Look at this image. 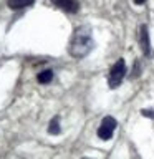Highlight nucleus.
I'll return each mask as SVG.
<instances>
[{
  "instance_id": "2",
  "label": "nucleus",
  "mask_w": 154,
  "mask_h": 159,
  "mask_svg": "<svg viewBox=\"0 0 154 159\" xmlns=\"http://www.w3.org/2000/svg\"><path fill=\"white\" fill-rule=\"evenodd\" d=\"M126 71H128L126 61H124L123 58H119L118 61L111 66V70H109V75H108V86L113 88V89L118 88L119 84L123 83L124 76H126Z\"/></svg>"
},
{
  "instance_id": "6",
  "label": "nucleus",
  "mask_w": 154,
  "mask_h": 159,
  "mask_svg": "<svg viewBox=\"0 0 154 159\" xmlns=\"http://www.w3.org/2000/svg\"><path fill=\"white\" fill-rule=\"evenodd\" d=\"M35 0H8V7L12 10H22L25 7H30V5H33Z\"/></svg>"
},
{
  "instance_id": "3",
  "label": "nucleus",
  "mask_w": 154,
  "mask_h": 159,
  "mask_svg": "<svg viewBox=\"0 0 154 159\" xmlns=\"http://www.w3.org/2000/svg\"><path fill=\"white\" fill-rule=\"evenodd\" d=\"M116 126H118V121L113 116H104L98 128V138L103 139V141H109L113 138L114 131H116Z\"/></svg>"
},
{
  "instance_id": "4",
  "label": "nucleus",
  "mask_w": 154,
  "mask_h": 159,
  "mask_svg": "<svg viewBox=\"0 0 154 159\" xmlns=\"http://www.w3.org/2000/svg\"><path fill=\"white\" fill-rule=\"evenodd\" d=\"M139 43L146 57H152V48H151V42H149V32H147V25H141L139 28Z\"/></svg>"
},
{
  "instance_id": "8",
  "label": "nucleus",
  "mask_w": 154,
  "mask_h": 159,
  "mask_svg": "<svg viewBox=\"0 0 154 159\" xmlns=\"http://www.w3.org/2000/svg\"><path fill=\"white\" fill-rule=\"evenodd\" d=\"M48 133L53 134V136L61 134V126H60V118L58 116L52 118V121H50V124H48Z\"/></svg>"
},
{
  "instance_id": "9",
  "label": "nucleus",
  "mask_w": 154,
  "mask_h": 159,
  "mask_svg": "<svg viewBox=\"0 0 154 159\" xmlns=\"http://www.w3.org/2000/svg\"><path fill=\"white\" fill-rule=\"evenodd\" d=\"M139 66H141V63H139L138 60H136V61H134V71L131 73L133 76H138V75H139V71H141V68H139Z\"/></svg>"
},
{
  "instance_id": "7",
  "label": "nucleus",
  "mask_w": 154,
  "mask_h": 159,
  "mask_svg": "<svg viewBox=\"0 0 154 159\" xmlns=\"http://www.w3.org/2000/svg\"><path fill=\"white\" fill-rule=\"evenodd\" d=\"M53 76H55V75H53L52 70H43V71H40L37 75V80H38L40 84H48L53 80Z\"/></svg>"
},
{
  "instance_id": "5",
  "label": "nucleus",
  "mask_w": 154,
  "mask_h": 159,
  "mask_svg": "<svg viewBox=\"0 0 154 159\" xmlns=\"http://www.w3.org/2000/svg\"><path fill=\"white\" fill-rule=\"evenodd\" d=\"M53 5H57L58 8H61L66 13H76L79 10L78 0H52Z\"/></svg>"
},
{
  "instance_id": "12",
  "label": "nucleus",
  "mask_w": 154,
  "mask_h": 159,
  "mask_svg": "<svg viewBox=\"0 0 154 159\" xmlns=\"http://www.w3.org/2000/svg\"><path fill=\"white\" fill-rule=\"evenodd\" d=\"M83 159H91V157H83Z\"/></svg>"
},
{
  "instance_id": "1",
  "label": "nucleus",
  "mask_w": 154,
  "mask_h": 159,
  "mask_svg": "<svg viewBox=\"0 0 154 159\" xmlns=\"http://www.w3.org/2000/svg\"><path fill=\"white\" fill-rule=\"evenodd\" d=\"M94 48V40L91 27L88 25H78L70 40V55L75 58H84L86 55Z\"/></svg>"
},
{
  "instance_id": "10",
  "label": "nucleus",
  "mask_w": 154,
  "mask_h": 159,
  "mask_svg": "<svg viewBox=\"0 0 154 159\" xmlns=\"http://www.w3.org/2000/svg\"><path fill=\"white\" fill-rule=\"evenodd\" d=\"M141 114H143V116H147V118L154 119V111H152V109H141Z\"/></svg>"
},
{
  "instance_id": "11",
  "label": "nucleus",
  "mask_w": 154,
  "mask_h": 159,
  "mask_svg": "<svg viewBox=\"0 0 154 159\" xmlns=\"http://www.w3.org/2000/svg\"><path fill=\"white\" fill-rule=\"evenodd\" d=\"M133 2L136 3V5H143L144 2H146V0H133Z\"/></svg>"
}]
</instances>
